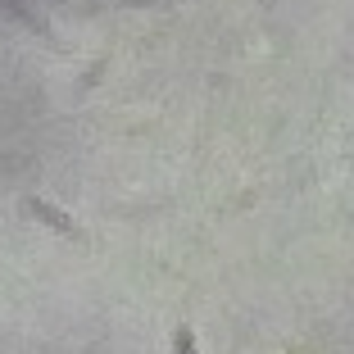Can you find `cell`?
<instances>
[{
	"label": "cell",
	"instance_id": "1",
	"mask_svg": "<svg viewBox=\"0 0 354 354\" xmlns=\"http://www.w3.org/2000/svg\"><path fill=\"white\" fill-rule=\"evenodd\" d=\"M23 214H28V218H37L46 232H55V236L73 241V245H86V241H91V236H86V227L73 218V214H64V209L50 205L46 196H23Z\"/></svg>",
	"mask_w": 354,
	"mask_h": 354
},
{
	"label": "cell",
	"instance_id": "2",
	"mask_svg": "<svg viewBox=\"0 0 354 354\" xmlns=\"http://www.w3.org/2000/svg\"><path fill=\"white\" fill-rule=\"evenodd\" d=\"M173 354H200V345H196V332H191V323H177V327H173Z\"/></svg>",
	"mask_w": 354,
	"mask_h": 354
},
{
	"label": "cell",
	"instance_id": "3",
	"mask_svg": "<svg viewBox=\"0 0 354 354\" xmlns=\"http://www.w3.org/2000/svg\"><path fill=\"white\" fill-rule=\"evenodd\" d=\"M259 5H272V0H259Z\"/></svg>",
	"mask_w": 354,
	"mask_h": 354
}]
</instances>
